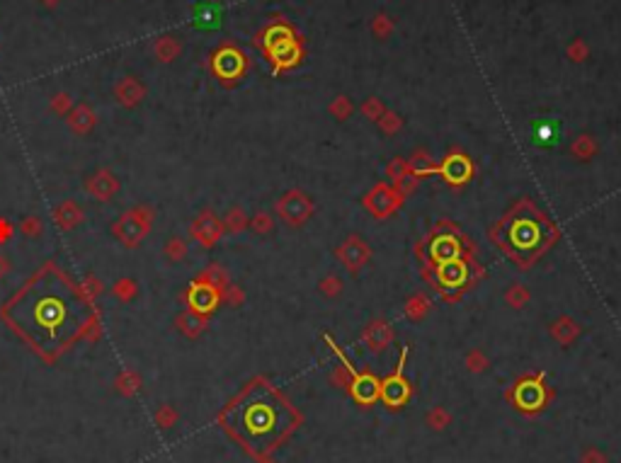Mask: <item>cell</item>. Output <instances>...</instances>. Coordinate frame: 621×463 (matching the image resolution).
<instances>
[{
    "instance_id": "cell-1",
    "label": "cell",
    "mask_w": 621,
    "mask_h": 463,
    "mask_svg": "<svg viewBox=\"0 0 621 463\" xmlns=\"http://www.w3.org/2000/svg\"><path fill=\"white\" fill-rule=\"evenodd\" d=\"M3 315L37 352L58 354L90 328L92 306L66 274L44 267L10 298Z\"/></svg>"
},
{
    "instance_id": "cell-2",
    "label": "cell",
    "mask_w": 621,
    "mask_h": 463,
    "mask_svg": "<svg viewBox=\"0 0 621 463\" xmlns=\"http://www.w3.org/2000/svg\"><path fill=\"white\" fill-rule=\"evenodd\" d=\"M238 425L250 441H270L282 432V407L267 396H258L240 407Z\"/></svg>"
}]
</instances>
